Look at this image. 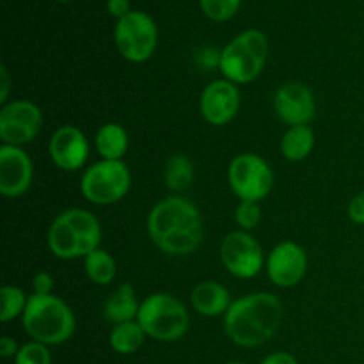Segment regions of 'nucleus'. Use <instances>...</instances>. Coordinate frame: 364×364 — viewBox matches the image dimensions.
I'll list each match as a JSON object with an SVG mask.
<instances>
[{
    "label": "nucleus",
    "instance_id": "20e7f679",
    "mask_svg": "<svg viewBox=\"0 0 364 364\" xmlns=\"http://www.w3.org/2000/svg\"><path fill=\"white\" fill-rule=\"evenodd\" d=\"M23 331L43 345H59L75 333V315L70 306L55 295H31L21 315Z\"/></svg>",
    "mask_w": 364,
    "mask_h": 364
},
{
    "label": "nucleus",
    "instance_id": "f257e3e1",
    "mask_svg": "<svg viewBox=\"0 0 364 364\" xmlns=\"http://www.w3.org/2000/svg\"><path fill=\"white\" fill-rule=\"evenodd\" d=\"M148 233L160 251L191 255L203 240L201 213L185 198H166L149 212Z\"/></svg>",
    "mask_w": 364,
    "mask_h": 364
},
{
    "label": "nucleus",
    "instance_id": "7c9ffc66",
    "mask_svg": "<svg viewBox=\"0 0 364 364\" xmlns=\"http://www.w3.org/2000/svg\"><path fill=\"white\" fill-rule=\"evenodd\" d=\"M262 364H297V359L287 352H276V354H270L269 358L263 359Z\"/></svg>",
    "mask_w": 364,
    "mask_h": 364
},
{
    "label": "nucleus",
    "instance_id": "5701e85b",
    "mask_svg": "<svg viewBox=\"0 0 364 364\" xmlns=\"http://www.w3.org/2000/svg\"><path fill=\"white\" fill-rule=\"evenodd\" d=\"M164 178L171 191H185L187 187H191L192 180H194V167L187 156L174 155L167 160Z\"/></svg>",
    "mask_w": 364,
    "mask_h": 364
},
{
    "label": "nucleus",
    "instance_id": "f8f14e48",
    "mask_svg": "<svg viewBox=\"0 0 364 364\" xmlns=\"http://www.w3.org/2000/svg\"><path fill=\"white\" fill-rule=\"evenodd\" d=\"M308 270L306 251L295 242H281L267 259V274L276 287L290 288L302 281Z\"/></svg>",
    "mask_w": 364,
    "mask_h": 364
},
{
    "label": "nucleus",
    "instance_id": "c85d7f7f",
    "mask_svg": "<svg viewBox=\"0 0 364 364\" xmlns=\"http://www.w3.org/2000/svg\"><path fill=\"white\" fill-rule=\"evenodd\" d=\"M348 217L352 223L364 226V192H359L348 205Z\"/></svg>",
    "mask_w": 364,
    "mask_h": 364
},
{
    "label": "nucleus",
    "instance_id": "39448f33",
    "mask_svg": "<svg viewBox=\"0 0 364 364\" xmlns=\"http://www.w3.org/2000/svg\"><path fill=\"white\" fill-rule=\"evenodd\" d=\"M269 57V39L262 31H245L231 39L219 57V68L233 84L252 82L263 71Z\"/></svg>",
    "mask_w": 364,
    "mask_h": 364
},
{
    "label": "nucleus",
    "instance_id": "c756f323",
    "mask_svg": "<svg viewBox=\"0 0 364 364\" xmlns=\"http://www.w3.org/2000/svg\"><path fill=\"white\" fill-rule=\"evenodd\" d=\"M107 9L112 16H116L117 20L127 16L128 13H132L130 9V0H107Z\"/></svg>",
    "mask_w": 364,
    "mask_h": 364
},
{
    "label": "nucleus",
    "instance_id": "4468645a",
    "mask_svg": "<svg viewBox=\"0 0 364 364\" xmlns=\"http://www.w3.org/2000/svg\"><path fill=\"white\" fill-rule=\"evenodd\" d=\"M274 109L279 119L290 127L308 124L315 117V96L304 84L288 82L277 89L274 96Z\"/></svg>",
    "mask_w": 364,
    "mask_h": 364
},
{
    "label": "nucleus",
    "instance_id": "f3484780",
    "mask_svg": "<svg viewBox=\"0 0 364 364\" xmlns=\"http://www.w3.org/2000/svg\"><path fill=\"white\" fill-rule=\"evenodd\" d=\"M192 306L198 313L205 316L226 315L231 306L230 291L226 287L215 281H205L198 284L191 295Z\"/></svg>",
    "mask_w": 364,
    "mask_h": 364
},
{
    "label": "nucleus",
    "instance_id": "f03ea898",
    "mask_svg": "<svg viewBox=\"0 0 364 364\" xmlns=\"http://www.w3.org/2000/svg\"><path fill=\"white\" fill-rule=\"evenodd\" d=\"M283 304L272 294H251L238 299L224 315V331L240 347H258L279 329Z\"/></svg>",
    "mask_w": 364,
    "mask_h": 364
},
{
    "label": "nucleus",
    "instance_id": "aec40b11",
    "mask_svg": "<svg viewBox=\"0 0 364 364\" xmlns=\"http://www.w3.org/2000/svg\"><path fill=\"white\" fill-rule=\"evenodd\" d=\"M315 146V134L308 124L290 127V130L281 139V153L291 162H301L311 153Z\"/></svg>",
    "mask_w": 364,
    "mask_h": 364
},
{
    "label": "nucleus",
    "instance_id": "473e14b6",
    "mask_svg": "<svg viewBox=\"0 0 364 364\" xmlns=\"http://www.w3.org/2000/svg\"><path fill=\"white\" fill-rule=\"evenodd\" d=\"M0 75H2V95H0V102H6L7 92H9V75H7L6 66H0Z\"/></svg>",
    "mask_w": 364,
    "mask_h": 364
},
{
    "label": "nucleus",
    "instance_id": "4be33fe9",
    "mask_svg": "<svg viewBox=\"0 0 364 364\" xmlns=\"http://www.w3.org/2000/svg\"><path fill=\"white\" fill-rule=\"evenodd\" d=\"M84 267L89 279L96 284H102V287L110 284L116 277V262L109 252L100 247L85 256Z\"/></svg>",
    "mask_w": 364,
    "mask_h": 364
},
{
    "label": "nucleus",
    "instance_id": "cd10ccee",
    "mask_svg": "<svg viewBox=\"0 0 364 364\" xmlns=\"http://www.w3.org/2000/svg\"><path fill=\"white\" fill-rule=\"evenodd\" d=\"M32 287H34V294L50 295L53 290V277L48 272H38L32 281Z\"/></svg>",
    "mask_w": 364,
    "mask_h": 364
},
{
    "label": "nucleus",
    "instance_id": "7ed1b4c3",
    "mask_svg": "<svg viewBox=\"0 0 364 364\" xmlns=\"http://www.w3.org/2000/svg\"><path fill=\"white\" fill-rule=\"evenodd\" d=\"M102 228L91 212L71 208L57 215L48 231V247L60 259L85 258L100 247Z\"/></svg>",
    "mask_w": 364,
    "mask_h": 364
},
{
    "label": "nucleus",
    "instance_id": "2f4dec72",
    "mask_svg": "<svg viewBox=\"0 0 364 364\" xmlns=\"http://www.w3.org/2000/svg\"><path fill=\"white\" fill-rule=\"evenodd\" d=\"M16 354H18V347L16 343H14V340L4 336L2 340H0V355H2V358H11V355H16Z\"/></svg>",
    "mask_w": 364,
    "mask_h": 364
},
{
    "label": "nucleus",
    "instance_id": "dca6fc26",
    "mask_svg": "<svg viewBox=\"0 0 364 364\" xmlns=\"http://www.w3.org/2000/svg\"><path fill=\"white\" fill-rule=\"evenodd\" d=\"M48 149L52 162L63 171H78L89 156L87 139L77 127L70 124L53 132Z\"/></svg>",
    "mask_w": 364,
    "mask_h": 364
},
{
    "label": "nucleus",
    "instance_id": "2eb2a0df",
    "mask_svg": "<svg viewBox=\"0 0 364 364\" xmlns=\"http://www.w3.org/2000/svg\"><path fill=\"white\" fill-rule=\"evenodd\" d=\"M201 114L213 127L228 124L240 109V92L230 80H215L205 87L201 95Z\"/></svg>",
    "mask_w": 364,
    "mask_h": 364
},
{
    "label": "nucleus",
    "instance_id": "f704fd0d",
    "mask_svg": "<svg viewBox=\"0 0 364 364\" xmlns=\"http://www.w3.org/2000/svg\"><path fill=\"white\" fill-rule=\"evenodd\" d=\"M59 2H68V0H59Z\"/></svg>",
    "mask_w": 364,
    "mask_h": 364
},
{
    "label": "nucleus",
    "instance_id": "0eeeda50",
    "mask_svg": "<svg viewBox=\"0 0 364 364\" xmlns=\"http://www.w3.org/2000/svg\"><path fill=\"white\" fill-rule=\"evenodd\" d=\"M132 174L123 160H102L84 173L80 192L95 205H114L128 194Z\"/></svg>",
    "mask_w": 364,
    "mask_h": 364
},
{
    "label": "nucleus",
    "instance_id": "a211bd4d",
    "mask_svg": "<svg viewBox=\"0 0 364 364\" xmlns=\"http://www.w3.org/2000/svg\"><path fill=\"white\" fill-rule=\"evenodd\" d=\"M141 306L135 301V290L130 283H124L107 299L103 306V316L110 323H123L132 322L137 318V313Z\"/></svg>",
    "mask_w": 364,
    "mask_h": 364
},
{
    "label": "nucleus",
    "instance_id": "b1692460",
    "mask_svg": "<svg viewBox=\"0 0 364 364\" xmlns=\"http://www.w3.org/2000/svg\"><path fill=\"white\" fill-rule=\"evenodd\" d=\"M0 301H2V309H0V320L2 322H9V320L16 318L18 315H23L25 308H27V295L23 290L18 287H11L6 284L0 290Z\"/></svg>",
    "mask_w": 364,
    "mask_h": 364
},
{
    "label": "nucleus",
    "instance_id": "1a4fd4ad",
    "mask_svg": "<svg viewBox=\"0 0 364 364\" xmlns=\"http://www.w3.org/2000/svg\"><path fill=\"white\" fill-rule=\"evenodd\" d=\"M231 191L240 201L259 203L269 196L274 185V173L269 164L255 153H244L231 160L228 169Z\"/></svg>",
    "mask_w": 364,
    "mask_h": 364
},
{
    "label": "nucleus",
    "instance_id": "bb28decb",
    "mask_svg": "<svg viewBox=\"0 0 364 364\" xmlns=\"http://www.w3.org/2000/svg\"><path fill=\"white\" fill-rule=\"evenodd\" d=\"M235 219H237L238 226H242V230H252L259 224L262 208L256 201H240L237 212H235Z\"/></svg>",
    "mask_w": 364,
    "mask_h": 364
},
{
    "label": "nucleus",
    "instance_id": "412c9836",
    "mask_svg": "<svg viewBox=\"0 0 364 364\" xmlns=\"http://www.w3.org/2000/svg\"><path fill=\"white\" fill-rule=\"evenodd\" d=\"M146 333L139 322H123L117 323L110 333V347L117 352V354H134L144 343Z\"/></svg>",
    "mask_w": 364,
    "mask_h": 364
},
{
    "label": "nucleus",
    "instance_id": "9d476101",
    "mask_svg": "<svg viewBox=\"0 0 364 364\" xmlns=\"http://www.w3.org/2000/svg\"><path fill=\"white\" fill-rule=\"evenodd\" d=\"M43 124V114L32 102L18 100L0 110V139L7 146H23L34 141Z\"/></svg>",
    "mask_w": 364,
    "mask_h": 364
},
{
    "label": "nucleus",
    "instance_id": "6ab92c4d",
    "mask_svg": "<svg viewBox=\"0 0 364 364\" xmlns=\"http://www.w3.org/2000/svg\"><path fill=\"white\" fill-rule=\"evenodd\" d=\"M96 148L103 160H121L128 151V134L121 124L107 123L96 134Z\"/></svg>",
    "mask_w": 364,
    "mask_h": 364
},
{
    "label": "nucleus",
    "instance_id": "393cba45",
    "mask_svg": "<svg viewBox=\"0 0 364 364\" xmlns=\"http://www.w3.org/2000/svg\"><path fill=\"white\" fill-rule=\"evenodd\" d=\"M203 13L213 21H228L238 13L242 0H199Z\"/></svg>",
    "mask_w": 364,
    "mask_h": 364
},
{
    "label": "nucleus",
    "instance_id": "9b49d317",
    "mask_svg": "<svg viewBox=\"0 0 364 364\" xmlns=\"http://www.w3.org/2000/svg\"><path fill=\"white\" fill-rule=\"evenodd\" d=\"M220 259L231 276L251 279L263 269L262 245L245 231H233L220 245Z\"/></svg>",
    "mask_w": 364,
    "mask_h": 364
},
{
    "label": "nucleus",
    "instance_id": "a878e982",
    "mask_svg": "<svg viewBox=\"0 0 364 364\" xmlns=\"http://www.w3.org/2000/svg\"><path fill=\"white\" fill-rule=\"evenodd\" d=\"M52 358L46 348V345L38 343V341H31V343L23 345L18 350L14 364H50Z\"/></svg>",
    "mask_w": 364,
    "mask_h": 364
},
{
    "label": "nucleus",
    "instance_id": "6e6552de",
    "mask_svg": "<svg viewBox=\"0 0 364 364\" xmlns=\"http://www.w3.org/2000/svg\"><path fill=\"white\" fill-rule=\"evenodd\" d=\"M114 41L121 55L130 63H146L151 59L159 43V28L155 20L142 11H132L117 20Z\"/></svg>",
    "mask_w": 364,
    "mask_h": 364
},
{
    "label": "nucleus",
    "instance_id": "72a5a7b5",
    "mask_svg": "<svg viewBox=\"0 0 364 364\" xmlns=\"http://www.w3.org/2000/svg\"><path fill=\"white\" fill-rule=\"evenodd\" d=\"M230 364H244V363H230Z\"/></svg>",
    "mask_w": 364,
    "mask_h": 364
},
{
    "label": "nucleus",
    "instance_id": "ddd939ff",
    "mask_svg": "<svg viewBox=\"0 0 364 364\" xmlns=\"http://www.w3.org/2000/svg\"><path fill=\"white\" fill-rule=\"evenodd\" d=\"M34 176L32 160L18 146L0 148V192L6 198H20L28 191Z\"/></svg>",
    "mask_w": 364,
    "mask_h": 364
},
{
    "label": "nucleus",
    "instance_id": "423d86ee",
    "mask_svg": "<svg viewBox=\"0 0 364 364\" xmlns=\"http://www.w3.org/2000/svg\"><path fill=\"white\" fill-rule=\"evenodd\" d=\"M137 322L153 340L176 341L188 331L191 316L176 297L153 294L139 308Z\"/></svg>",
    "mask_w": 364,
    "mask_h": 364
}]
</instances>
